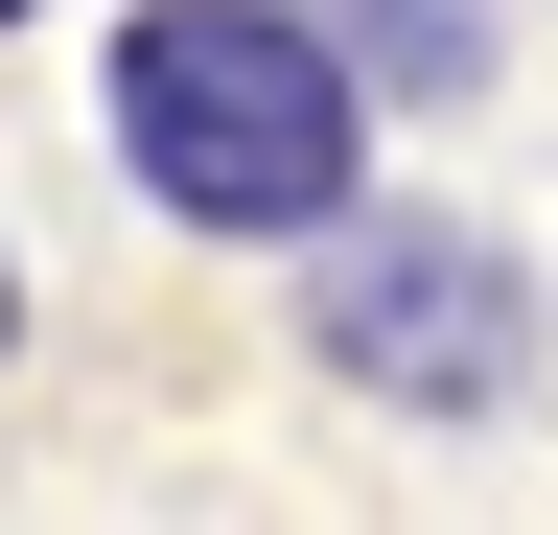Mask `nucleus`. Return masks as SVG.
Wrapping results in <instances>:
<instances>
[{
	"label": "nucleus",
	"instance_id": "nucleus-1",
	"mask_svg": "<svg viewBox=\"0 0 558 535\" xmlns=\"http://www.w3.org/2000/svg\"><path fill=\"white\" fill-rule=\"evenodd\" d=\"M94 141L163 233H279L303 256L349 186H373V71L303 24V0H117Z\"/></svg>",
	"mask_w": 558,
	"mask_h": 535
},
{
	"label": "nucleus",
	"instance_id": "nucleus-2",
	"mask_svg": "<svg viewBox=\"0 0 558 535\" xmlns=\"http://www.w3.org/2000/svg\"><path fill=\"white\" fill-rule=\"evenodd\" d=\"M303 350L373 396V420H512L558 373V303H535V256L488 210H373V186H349L303 233Z\"/></svg>",
	"mask_w": 558,
	"mask_h": 535
},
{
	"label": "nucleus",
	"instance_id": "nucleus-3",
	"mask_svg": "<svg viewBox=\"0 0 558 535\" xmlns=\"http://www.w3.org/2000/svg\"><path fill=\"white\" fill-rule=\"evenodd\" d=\"M303 24H326L396 117H465V94H488V0H303Z\"/></svg>",
	"mask_w": 558,
	"mask_h": 535
},
{
	"label": "nucleus",
	"instance_id": "nucleus-4",
	"mask_svg": "<svg viewBox=\"0 0 558 535\" xmlns=\"http://www.w3.org/2000/svg\"><path fill=\"white\" fill-rule=\"evenodd\" d=\"M0 350H24V256H0Z\"/></svg>",
	"mask_w": 558,
	"mask_h": 535
},
{
	"label": "nucleus",
	"instance_id": "nucleus-5",
	"mask_svg": "<svg viewBox=\"0 0 558 535\" xmlns=\"http://www.w3.org/2000/svg\"><path fill=\"white\" fill-rule=\"evenodd\" d=\"M0 24H24V0H0Z\"/></svg>",
	"mask_w": 558,
	"mask_h": 535
}]
</instances>
